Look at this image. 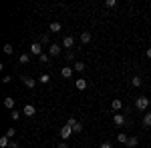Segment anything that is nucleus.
Segmentation results:
<instances>
[{"mask_svg":"<svg viewBox=\"0 0 151 148\" xmlns=\"http://www.w3.org/2000/svg\"><path fill=\"white\" fill-rule=\"evenodd\" d=\"M147 106H149V98H145V96H139V98L135 100V108L141 110V112H145V110H147Z\"/></svg>","mask_w":151,"mask_h":148,"instance_id":"1","label":"nucleus"},{"mask_svg":"<svg viewBox=\"0 0 151 148\" xmlns=\"http://www.w3.org/2000/svg\"><path fill=\"white\" fill-rule=\"evenodd\" d=\"M70 134H73V128H70L69 124H65L63 128H60V138H63V140H67V138H70Z\"/></svg>","mask_w":151,"mask_h":148,"instance_id":"2","label":"nucleus"},{"mask_svg":"<svg viewBox=\"0 0 151 148\" xmlns=\"http://www.w3.org/2000/svg\"><path fill=\"white\" fill-rule=\"evenodd\" d=\"M30 52L36 54V56H40V54H42V44H40V42H32V44H30Z\"/></svg>","mask_w":151,"mask_h":148,"instance_id":"3","label":"nucleus"},{"mask_svg":"<svg viewBox=\"0 0 151 148\" xmlns=\"http://www.w3.org/2000/svg\"><path fill=\"white\" fill-rule=\"evenodd\" d=\"M22 114H24V116H28V118H30V116H35V114H36V108L32 106V104H26V106L22 108Z\"/></svg>","mask_w":151,"mask_h":148,"instance_id":"4","label":"nucleus"},{"mask_svg":"<svg viewBox=\"0 0 151 148\" xmlns=\"http://www.w3.org/2000/svg\"><path fill=\"white\" fill-rule=\"evenodd\" d=\"M73 72H75L73 66H63V68H60V76H63V78H70Z\"/></svg>","mask_w":151,"mask_h":148,"instance_id":"5","label":"nucleus"},{"mask_svg":"<svg viewBox=\"0 0 151 148\" xmlns=\"http://www.w3.org/2000/svg\"><path fill=\"white\" fill-rule=\"evenodd\" d=\"M48 54L50 56H58L60 54V44H50L48 46Z\"/></svg>","mask_w":151,"mask_h":148,"instance_id":"6","label":"nucleus"},{"mask_svg":"<svg viewBox=\"0 0 151 148\" xmlns=\"http://www.w3.org/2000/svg\"><path fill=\"white\" fill-rule=\"evenodd\" d=\"M75 46V38L73 36H65L63 38V48H73Z\"/></svg>","mask_w":151,"mask_h":148,"instance_id":"7","label":"nucleus"},{"mask_svg":"<svg viewBox=\"0 0 151 148\" xmlns=\"http://www.w3.org/2000/svg\"><path fill=\"white\" fill-rule=\"evenodd\" d=\"M22 84L26 86V88H35L36 80H35V78H30V76H22Z\"/></svg>","mask_w":151,"mask_h":148,"instance_id":"8","label":"nucleus"},{"mask_svg":"<svg viewBox=\"0 0 151 148\" xmlns=\"http://www.w3.org/2000/svg\"><path fill=\"white\" fill-rule=\"evenodd\" d=\"M91 40H93V34H91V32H87V30L81 32V42H83V44H89Z\"/></svg>","mask_w":151,"mask_h":148,"instance_id":"9","label":"nucleus"},{"mask_svg":"<svg viewBox=\"0 0 151 148\" xmlns=\"http://www.w3.org/2000/svg\"><path fill=\"white\" fill-rule=\"evenodd\" d=\"M113 122H115V126H123L125 124V116L123 114H115L113 116Z\"/></svg>","mask_w":151,"mask_h":148,"instance_id":"10","label":"nucleus"},{"mask_svg":"<svg viewBox=\"0 0 151 148\" xmlns=\"http://www.w3.org/2000/svg\"><path fill=\"white\" fill-rule=\"evenodd\" d=\"M14 98H12V96H6V98H4V106H6V108H8V110H14Z\"/></svg>","mask_w":151,"mask_h":148,"instance_id":"11","label":"nucleus"},{"mask_svg":"<svg viewBox=\"0 0 151 148\" xmlns=\"http://www.w3.org/2000/svg\"><path fill=\"white\" fill-rule=\"evenodd\" d=\"M77 90H87V80L85 78H77Z\"/></svg>","mask_w":151,"mask_h":148,"instance_id":"12","label":"nucleus"},{"mask_svg":"<svg viewBox=\"0 0 151 148\" xmlns=\"http://www.w3.org/2000/svg\"><path fill=\"white\" fill-rule=\"evenodd\" d=\"M48 60H50V54H47V52H42V54L38 56V62H40V64H48Z\"/></svg>","mask_w":151,"mask_h":148,"instance_id":"13","label":"nucleus"},{"mask_svg":"<svg viewBox=\"0 0 151 148\" xmlns=\"http://www.w3.org/2000/svg\"><path fill=\"white\" fill-rule=\"evenodd\" d=\"M111 108H113V110H121V108H123V102H121L119 98H115V100L111 102Z\"/></svg>","mask_w":151,"mask_h":148,"instance_id":"14","label":"nucleus"},{"mask_svg":"<svg viewBox=\"0 0 151 148\" xmlns=\"http://www.w3.org/2000/svg\"><path fill=\"white\" fill-rule=\"evenodd\" d=\"M117 140H119L121 144H127L129 136H127V134H125V132H119V134H117Z\"/></svg>","mask_w":151,"mask_h":148,"instance_id":"15","label":"nucleus"},{"mask_svg":"<svg viewBox=\"0 0 151 148\" xmlns=\"http://www.w3.org/2000/svg\"><path fill=\"white\" fill-rule=\"evenodd\" d=\"M38 42H40V44H42V46H50V38H48V34H42V36H40V38H38Z\"/></svg>","mask_w":151,"mask_h":148,"instance_id":"16","label":"nucleus"},{"mask_svg":"<svg viewBox=\"0 0 151 148\" xmlns=\"http://www.w3.org/2000/svg\"><path fill=\"white\" fill-rule=\"evenodd\" d=\"M143 126H145V128H151V112L145 114V118H143Z\"/></svg>","mask_w":151,"mask_h":148,"instance_id":"17","label":"nucleus"},{"mask_svg":"<svg viewBox=\"0 0 151 148\" xmlns=\"http://www.w3.org/2000/svg\"><path fill=\"white\" fill-rule=\"evenodd\" d=\"M137 144H139V140H137V138H135V136H131V138H129V140H127V146H129V148H135V146H137Z\"/></svg>","mask_w":151,"mask_h":148,"instance_id":"18","label":"nucleus"},{"mask_svg":"<svg viewBox=\"0 0 151 148\" xmlns=\"http://www.w3.org/2000/svg\"><path fill=\"white\" fill-rule=\"evenodd\" d=\"M60 22H50V32H60Z\"/></svg>","mask_w":151,"mask_h":148,"instance_id":"19","label":"nucleus"},{"mask_svg":"<svg viewBox=\"0 0 151 148\" xmlns=\"http://www.w3.org/2000/svg\"><path fill=\"white\" fill-rule=\"evenodd\" d=\"M141 82H143V80H141V76H133V78H131V84H133L135 88H139Z\"/></svg>","mask_w":151,"mask_h":148,"instance_id":"20","label":"nucleus"},{"mask_svg":"<svg viewBox=\"0 0 151 148\" xmlns=\"http://www.w3.org/2000/svg\"><path fill=\"white\" fill-rule=\"evenodd\" d=\"M73 70H75V72H83V70H85V64H83V62H75V64H73Z\"/></svg>","mask_w":151,"mask_h":148,"instance_id":"21","label":"nucleus"},{"mask_svg":"<svg viewBox=\"0 0 151 148\" xmlns=\"http://www.w3.org/2000/svg\"><path fill=\"white\" fill-rule=\"evenodd\" d=\"M38 82H40V84H48V82H50V76H48V74H40V76H38Z\"/></svg>","mask_w":151,"mask_h":148,"instance_id":"22","label":"nucleus"},{"mask_svg":"<svg viewBox=\"0 0 151 148\" xmlns=\"http://www.w3.org/2000/svg\"><path fill=\"white\" fill-rule=\"evenodd\" d=\"M12 52H14V48H12L10 42H8V44H4V54H8V56H10Z\"/></svg>","mask_w":151,"mask_h":148,"instance_id":"23","label":"nucleus"},{"mask_svg":"<svg viewBox=\"0 0 151 148\" xmlns=\"http://www.w3.org/2000/svg\"><path fill=\"white\" fill-rule=\"evenodd\" d=\"M117 0H105V8H115Z\"/></svg>","mask_w":151,"mask_h":148,"instance_id":"24","label":"nucleus"},{"mask_svg":"<svg viewBox=\"0 0 151 148\" xmlns=\"http://www.w3.org/2000/svg\"><path fill=\"white\" fill-rule=\"evenodd\" d=\"M73 132H77V134H79V132H83V124H81V122H77V124L73 126Z\"/></svg>","mask_w":151,"mask_h":148,"instance_id":"25","label":"nucleus"},{"mask_svg":"<svg viewBox=\"0 0 151 148\" xmlns=\"http://www.w3.org/2000/svg\"><path fill=\"white\" fill-rule=\"evenodd\" d=\"M28 62H30L28 54H20V64H28Z\"/></svg>","mask_w":151,"mask_h":148,"instance_id":"26","label":"nucleus"},{"mask_svg":"<svg viewBox=\"0 0 151 148\" xmlns=\"http://www.w3.org/2000/svg\"><path fill=\"white\" fill-rule=\"evenodd\" d=\"M14 134H16V128H8V130H6V134H4V136L12 138V136H14Z\"/></svg>","mask_w":151,"mask_h":148,"instance_id":"27","label":"nucleus"},{"mask_svg":"<svg viewBox=\"0 0 151 148\" xmlns=\"http://www.w3.org/2000/svg\"><path fill=\"white\" fill-rule=\"evenodd\" d=\"M10 116H12V120H18V118H20V112H18V110H12Z\"/></svg>","mask_w":151,"mask_h":148,"instance_id":"28","label":"nucleus"},{"mask_svg":"<svg viewBox=\"0 0 151 148\" xmlns=\"http://www.w3.org/2000/svg\"><path fill=\"white\" fill-rule=\"evenodd\" d=\"M77 122H79V120H77V118H69V120H67V124H69L70 128H73V126L77 124Z\"/></svg>","mask_w":151,"mask_h":148,"instance_id":"29","label":"nucleus"},{"mask_svg":"<svg viewBox=\"0 0 151 148\" xmlns=\"http://www.w3.org/2000/svg\"><path fill=\"white\" fill-rule=\"evenodd\" d=\"M99 148H113V144H111V142H101Z\"/></svg>","mask_w":151,"mask_h":148,"instance_id":"30","label":"nucleus"},{"mask_svg":"<svg viewBox=\"0 0 151 148\" xmlns=\"http://www.w3.org/2000/svg\"><path fill=\"white\" fill-rule=\"evenodd\" d=\"M8 148H18V144H16V142H12V140H10V146H8Z\"/></svg>","mask_w":151,"mask_h":148,"instance_id":"31","label":"nucleus"},{"mask_svg":"<svg viewBox=\"0 0 151 148\" xmlns=\"http://www.w3.org/2000/svg\"><path fill=\"white\" fill-rule=\"evenodd\" d=\"M145 54H147V58H151V48H147V52H145Z\"/></svg>","mask_w":151,"mask_h":148,"instance_id":"32","label":"nucleus"},{"mask_svg":"<svg viewBox=\"0 0 151 148\" xmlns=\"http://www.w3.org/2000/svg\"><path fill=\"white\" fill-rule=\"evenodd\" d=\"M57 148H69V146H67V144H58Z\"/></svg>","mask_w":151,"mask_h":148,"instance_id":"33","label":"nucleus"},{"mask_svg":"<svg viewBox=\"0 0 151 148\" xmlns=\"http://www.w3.org/2000/svg\"><path fill=\"white\" fill-rule=\"evenodd\" d=\"M75 148H79V146H75Z\"/></svg>","mask_w":151,"mask_h":148,"instance_id":"34","label":"nucleus"}]
</instances>
